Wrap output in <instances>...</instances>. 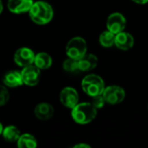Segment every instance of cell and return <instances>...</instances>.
<instances>
[{
    "label": "cell",
    "mask_w": 148,
    "mask_h": 148,
    "mask_svg": "<svg viewBox=\"0 0 148 148\" xmlns=\"http://www.w3.org/2000/svg\"><path fill=\"white\" fill-rule=\"evenodd\" d=\"M29 16L33 23L38 25L48 24L54 16L53 7L45 1H36L29 10Z\"/></svg>",
    "instance_id": "obj_1"
},
{
    "label": "cell",
    "mask_w": 148,
    "mask_h": 148,
    "mask_svg": "<svg viewBox=\"0 0 148 148\" xmlns=\"http://www.w3.org/2000/svg\"><path fill=\"white\" fill-rule=\"evenodd\" d=\"M97 112L98 110L91 102H79L71 109V116L75 123L87 125L96 118Z\"/></svg>",
    "instance_id": "obj_2"
},
{
    "label": "cell",
    "mask_w": 148,
    "mask_h": 148,
    "mask_svg": "<svg viewBox=\"0 0 148 148\" xmlns=\"http://www.w3.org/2000/svg\"><path fill=\"white\" fill-rule=\"evenodd\" d=\"M105 88L103 79L95 74H88L84 76L82 81V91L90 97L102 95Z\"/></svg>",
    "instance_id": "obj_3"
},
{
    "label": "cell",
    "mask_w": 148,
    "mask_h": 148,
    "mask_svg": "<svg viewBox=\"0 0 148 148\" xmlns=\"http://www.w3.org/2000/svg\"><path fill=\"white\" fill-rule=\"evenodd\" d=\"M66 55L68 57L76 60L81 59L88 51V44L86 40L82 36L72 37L67 43L65 48Z\"/></svg>",
    "instance_id": "obj_4"
},
{
    "label": "cell",
    "mask_w": 148,
    "mask_h": 148,
    "mask_svg": "<svg viewBox=\"0 0 148 148\" xmlns=\"http://www.w3.org/2000/svg\"><path fill=\"white\" fill-rule=\"evenodd\" d=\"M102 95L107 103L110 105H117L125 100L126 92L121 86L110 85L105 88Z\"/></svg>",
    "instance_id": "obj_5"
},
{
    "label": "cell",
    "mask_w": 148,
    "mask_h": 148,
    "mask_svg": "<svg viewBox=\"0 0 148 148\" xmlns=\"http://www.w3.org/2000/svg\"><path fill=\"white\" fill-rule=\"evenodd\" d=\"M106 26L107 29L116 35L125 30L127 27V19L123 14L120 12H114L108 16Z\"/></svg>",
    "instance_id": "obj_6"
},
{
    "label": "cell",
    "mask_w": 148,
    "mask_h": 148,
    "mask_svg": "<svg viewBox=\"0 0 148 148\" xmlns=\"http://www.w3.org/2000/svg\"><path fill=\"white\" fill-rule=\"evenodd\" d=\"M35 56L36 54L31 49L22 47L16 50L14 54V62L17 66L24 68L29 65L34 64Z\"/></svg>",
    "instance_id": "obj_7"
},
{
    "label": "cell",
    "mask_w": 148,
    "mask_h": 148,
    "mask_svg": "<svg viewBox=\"0 0 148 148\" xmlns=\"http://www.w3.org/2000/svg\"><path fill=\"white\" fill-rule=\"evenodd\" d=\"M21 75H22L23 84L29 87H34L37 85L40 82L41 70L36 65L31 64L23 68L21 71Z\"/></svg>",
    "instance_id": "obj_8"
},
{
    "label": "cell",
    "mask_w": 148,
    "mask_h": 148,
    "mask_svg": "<svg viewBox=\"0 0 148 148\" xmlns=\"http://www.w3.org/2000/svg\"><path fill=\"white\" fill-rule=\"evenodd\" d=\"M79 94L77 90L72 87H66L60 93V101L67 108L72 109L79 103Z\"/></svg>",
    "instance_id": "obj_9"
},
{
    "label": "cell",
    "mask_w": 148,
    "mask_h": 148,
    "mask_svg": "<svg viewBox=\"0 0 148 148\" xmlns=\"http://www.w3.org/2000/svg\"><path fill=\"white\" fill-rule=\"evenodd\" d=\"M114 45L121 50L127 51L131 49L134 45V37L133 35L127 31H121L115 36Z\"/></svg>",
    "instance_id": "obj_10"
},
{
    "label": "cell",
    "mask_w": 148,
    "mask_h": 148,
    "mask_svg": "<svg viewBox=\"0 0 148 148\" xmlns=\"http://www.w3.org/2000/svg\"><path fill=\"white\" fill-rule=\"evenodd\" d=\"M33 3V0H8L7 7L14 14H23L29 12Z\"/></svg>",
    "instance_id": "obj_11"
},
{
    "label": "cell",
    "mask_w": 148,
    "mask_h": 148,
    "mask_svg": "<svg viewBox=\"0 0 148 148\" xmlns=\"http://www.w3.org/2000/svg\"><path fill=\"white\" fill-rule=\"evenodd\" d=\"M55 114L54 107L48 102H42L37 104L34 109L35 116L40 121H48L53 117Z\"/></svg>",
    "instance_id": "obj_12"
},
{
    "label": "cell",
    "mask_w": 148,
    "mask_h": 148,
    "mask_svg": "<svg viewBox=\"0 0 148 148\" xmlns=\"http://www.w3.org/2000/svg\"><path fill=\"white\" fill-rule=\"evenodd\" d=\"M98 64V57L91 53H87L81 59L78 60V68L79 71L82 72H89L95 69Z\"/></svg>",
    "instance_id": "obj_13"
},
{
    "label": "cell",
    "mask_w": 148,
    "mask_h": 148,
    "mask_svg": "<svg viewBox=\"0 0 148 148\" xmlns=\"http://www.w3.org/2000/svg\"><path fill=\"white\" fill-rule=\"evenodd\" d=\"M3 85L8 88H17L23 85L21 72L16 70H11L7 72L3 78Z\"/></svg>",
    "instance_id": "obj_14"
},
{
    "label": "cell",
    "mask_w": 148,
    "mask_h": 148,
    "mask_svg": "<svg viewBox=\"0 0 148 148\" xmlns=\"http://www.w3.org/2000/svg\"><path fill=\"white\" fill-rule=\"evenodd\" d=\"M53 60L50 55L46 52H39L36 54L34 65H36L40 70L48 69L52 66Z\"/></svg>",
    "instance_id": "obj_15"
},
{
    "label": "cell",
    "mask_w": 148,
    "mask_h": 148,
    "mask_svg": "<svg viewBox=\"0 0 148 148\" xmlns=\"http://www.w3.org/2000/svg\"><path fill=\"white\" fill-rule=\"evenodd\" d=\"M16 145L19 148H36L37 147V141L32 134H23L18 138Z\"/></svg>",
    "instance_id": "obj_16"
},
{
    "label": "cell",
    "mask_w": 148,
    "mask_h": 148,
    "mask_svg": "<svg viewBox=\"0 0 148 148\" xmlns=\"http://www.w3.org/2000/svg\"><path fill=\"white\" fill-rule=\"evenodd\" d=\"M2 135L3 139L8 142H16L21 135V133L16 127L10 125L7 126L6 127H3Z\"/></svg>",
    "instance_id": "obj_17"
},
{
    "label": "cell",
    "mask_w": 148,
    "mask_h": 148,
    "mask_svg": "<svg viewBox=\"0 0 148 148\" xmlns=\"http://www.w3.org/2000/svg\"><path fill=\"white\" fill-rule=\"evenodd\" d=\"M115 34L107 29L101 33L99 36V42L104 48H111L115 43Z\"/></svg>",
    "instance_id": "obj_18"
},
{
    "label": "cell",
    "mask_w": 148,
    "mask_h": 148,
    "mask_svg": "<svg viewBox=\"0 0 148 148\" xmlns=\"http://www.w3.org/2000/svg\"><path fill=\"white\" fill-rule=\"evenodd\" d=\"M62 68L66 72L69 73H74L75 71L79 70L78 68V60L74 59V58H70L68 57L67 59H65L62 62Z\"/></svg>",
    "instance_id": "obj_19"
},
{
    "label": "cell",
    "mask_w": 148,
    "mask_h": 148,
    "mask_svg": "<svg viewBox=\"0 0 148 148\" xmlns=\"http://www.w3.org/2000/svg\"><path fill=\"white\" fill-rule=\"evenodd\" d=\"M10 100V94L5 85H0V107L4 106Z\"/></svg>",
    "instance_id": "obj_20"
},
{
    "label": "cell",
    "mask_w": 148,
    "mask_h": 148,
    "mask_svg": "<svg viewBox=\"0 0 148 148\" xmlns=\"http://www.w3.org/2000/svg\"><path fill=\"white\" fill-rule=\"evenodd\" d=\"M91 98H92L91 103L94 105V107H95L97 110L103 108V107H104L105 104L107 103L102 95H95V96H93V97H91Z\"/></svg>",
    "instance_id": "obj_21"
},
{
    "label": "cell",
    "mask_w": 148,
    "mask_h": 148,
    "mask_svg": "<svg viewBox=\"0 0 148 148\" xmlns=\"http://www.w3.org/2000/svg\"><path fill=\"white\" fill-rule=\"evenodd\" d=\"M74 148H91V146L87 144V143H84V142H81V143H77L75 144L74 147Z\"/></svg>",
    "instance_id": "obj_22"
},
{
    "label": "cell",
    "mask_w": 148,
    "mask_h": 148,
    "mask_svg": "<svg viewBox=\"0 0 148 148\" xmlns=\"http://www.w3.org/2000/svg\"><path fill=\"white\" fill-rule=\"evenodd\" d=\"M134 3H137V4H140V5H143V4H147L148 3V0H132Z\"/></svg>",
    "instance_id": "obj_23"
},
{
    "label": "cell",
    "mask_w": 148,
    "mask_h": 148,
    "mask_svg": "<svg viewBox=\"0 0 148 148\" xmlns=\"http://www.w3.org/2000/svg\"><path fill=\"white\" fill-rule=\"evenodd\" d=\"M3 4L2 0H0V14L3 12Z\"/></svg>",
    "instance_id": "obj_24"
},
{
    "label": "cell",
    "mask_w": 148,
    "mask_h": 148,
    "mask_svg": "<svg viewBox=\"0 0 148 148\" xmlns=\"http://www.w3.org/2000/svg\"><path fill=\"white\" fill-rule=\"evenodd\" d=\"M3 127L2 125V123L0 122V135H2V133H3Z\"/></svg>",
    "instance_id": "obj_25"
},
{
    "label": "cell",
    "mask_w": 148,
    "mask_h": 148,
    "mask_svg": "<svg viewBox=\"0 0 148 148\" xmlns=\"http://www.w3.org/2000/svg\"><path fill=\"white\" fill-rule=\"evenodd\" d=\"M147 109H148V105H147Z\"/></svg>",
    "instance_id": "obj_26"
}]
</instances>
